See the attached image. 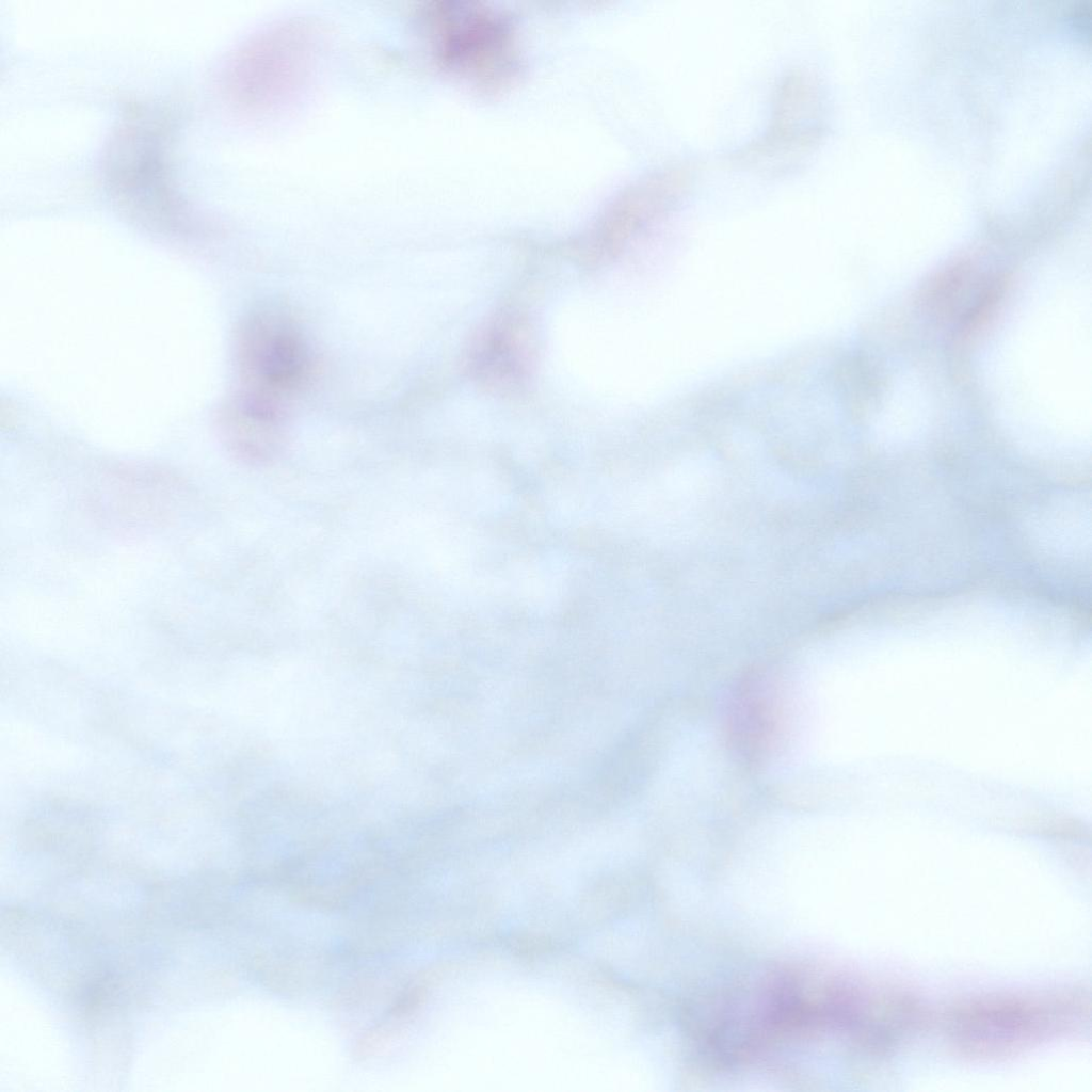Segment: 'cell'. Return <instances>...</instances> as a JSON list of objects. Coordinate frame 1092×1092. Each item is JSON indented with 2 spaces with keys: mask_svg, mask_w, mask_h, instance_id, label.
<instances>
[{
  "mask_svg": "<svg viewBox=\"0 0 1092 1092\" xmlns=\"http://www.w3.org/2000/svg\"><path fill=\"white\" fill-rule=\"evenodd\" d=\"M238 390L283 405L311 371V354L296 321L284 310L261 308L240 324L236 337Z\"/></svg>",
  "mask_w": 1092,
  "mask_h": 1092,
  "instance_id": "3",
  "label": "cell"
},
{
  "mask_svg": "<svg viewBox=\"0 0 1092 1092\" xmlns=\"http://www.w3.org/2000/svg\"><path fill=\"white\" fill-rule=\"evenodd\" d=\"M440 60L451 68L497 77L513 65L508 25L491 11L468 3H441L429 10Z\"/></svg>",
  "mask_w": 1092,
  "mask_h": 1092,
  "instance_id": "4",
  "label": "cell"
},
{
  "mask_svg": "<svg viewBox=\"0 0 1092 1092\" xmlns=\"http://www.w3.org/2000/svg\"><path fill=\"white\" fill-rule=\"evenodd\" d=\"M272 36L273 42L250 44L242 49L230 65L227 76L229 93L240 102L257 103L264 97L278 93L288 85L292 65L301 59L303 39L287 30Z\"/></svg>",
  "mask_w": 1092,
  "mask_h": 1092,
  "instance_id": "7",
  "label": "cell"
},
{
  "mask_svg": "<svg viewBox=\"0 0 1092 1092\" xmlns=\"http://www.w3.org/2000/svg\"><path fill=\"white\" fill-rule=\"evenodd\" d=\"M820 100L815 82L802 73L785 77L776 93L771 125L746 156L786 152L812 145L820 136Z\"/></svg>",
  "mask_w": 1092,
  "mask_h": 1092,
  "instance_id": "5",
  "label": "cell"
},
{
  "mask_svg": "<svg viewBox=\"0 0 1092 1092\" xmlns=\"http://www.w3.org/2000/svg\"><path fill=\"white\" fill-rule=\"evenodd\" d=\"M1082 992L1002 993L979 996L950 1010L947 1034L954 1049L974 1060L1016 1056L1088 1023Z\"/></svg>",
  "mask_w": 1092,
  "mask_h": 1092,
  "instance_id": "1",
  "label": "cell"
},
{
  "mask_svg": "<svg viewBox=\"0 0 1092 1092\" xmlns=\"http://www.w3.org/2000/svg\"><path fill=\"white\" fill-rule=\"evenodd\" d=\"M218 424L226 446L245 461L269 460L285 437L283 405L239 390L221 410Z\"/></svg>",
  "mask_w": 1092,
  "mask_h": 1092,
  "instance_id": "6",
  "label": "cell"
},
{
  "mask_svg": "<svg viewBox=\"0 0 1092 1092\" xmlns=\"http://www.w3.org/2000/svg\"><path fill=\"white\" fill-rule=\"evenodd\" d=\"M167 118L133 109L119 122L105 157L107 188L131 218L162 230H181L188 211L174 186Z\"/></svg>",
  "mask_w": 1092,
  "mask_h": 1092,
  "instance_id": "2",
  "label": "cell"
}]
</instances>
